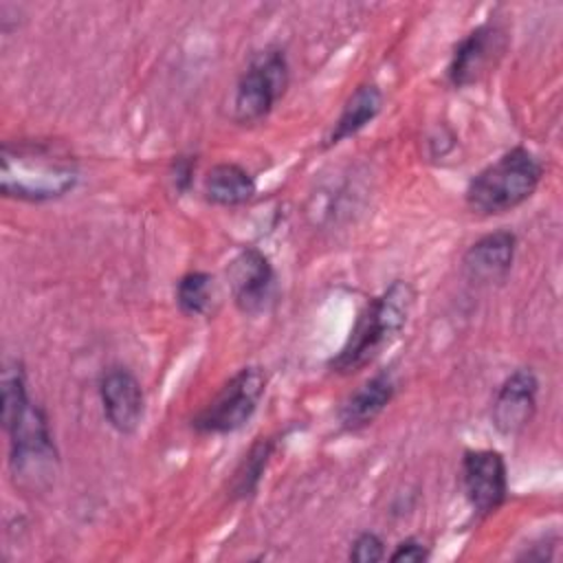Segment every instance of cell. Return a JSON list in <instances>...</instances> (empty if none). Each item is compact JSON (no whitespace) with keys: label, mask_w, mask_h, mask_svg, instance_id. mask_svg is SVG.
I'll return each instance as SVG.
<instances>
[{"label":"cell","mask_w":563,"mask_h":563,"mask_svg":"<svg viewBox=\"0 0 563 563\" xmlns=\"http://www.w3.org/2000/svg\"><path fill=\"white\" fill-rule=\"evenodd\" d=\"M79 183L75 156L59 143L20 139L0 147V191L20 202H51Z\"/></svg>","instance_id":"1"},{"label":"cell","mask_w":563,"mask_h":563,"mask_svg":"<svg viewBox=\"0 0 563 563\" xmlns=\"http://www.w3.org/2000/svg\"><path fill=\"white\" fill-rule=\"evenodd\" d=\"M413 286L407 279H394L380 295L361 308L345 343L330 356L328 369L347 376L372 363L383 347L402 332L413 310Z\"/></svg>","instance_id":"2"},{"label":"cell","mask_w":563,"mask_h":563,"mask_svg":"<svg viewBox=\"0 0 563 563\" xmlns=\"http://www.w3.org/2000/svg\"><path fill=\"white\" fill-rule=\"evenodd\" d=\"M541 176V161L528 147L515 145L468 180L464 202L477 216L508 213L537 191Z\"/></svg>","instance_id":"3"},{"label":"cell","mask_w":563,"mask_h":563,"mask_svg":"<svg viewBox=\"0 0 563 563\" xmlns=\"http://www.w3.org/2000/svg\"><path fill=\"white\" fill-rule=\"evenodd\" d=\"M4 433L9 435V473L15 488L37 493L51 486L59 455L46 411L31 402Z\"/></svg>","instance_id":"4"},{"label":"cell","mask_w":563,"mask_h":563,"mask_svg":"<svg viewBox=\"0 0 563 563\" xmlns=\"http://www.w3.org/2000/svg\"><path fill=\"white\" fill-rule=\"evenodd\" d=\"M290 84V66L284 48L264 46L255 51L240 73L233 99L231 119L240 125H251L271 114Z\"/></svg>","instance_id":"5"},{"label":"cell","mask_w":563,"mask_h":563,"mask_svg":"<svg viewBox=\"0 0 563 563\" xmlns=\"http://www.w3.org/2000/svg\"><path fill=\"white\" fill-rule=\"evenodd\" d=\"M266 391V374L257 365L238 369L218 394L191 418V429L198 435H227L242 429Z\"/></svg>","instance_id":"6"},{"label":"cell","mask_w":563,"mask_h":563,"mask_svg":"<svg viewBox=\"0 0 563 563\" xmlns=\"http://www.w3.org/2000/svg\"><path fill=\"white\" fill-rule=\"evenodd\" d=\"M508 31L497 20H486L471 29L455 46L446 66V81L453 88H466L482 81L504 57Z\"/></svg>","instance_id":"7"},{"label":"cell","mask_w":563,"mask_h":563,"mask_svg":"<svg viewBox=\"0 0 563 563\" xmlns=\"http://www.w3.org/2000/svg\"><path fill=\"white\" fill-rule=\"evenodd\" d=\"M462 490L477 517L499 510L508 497V466L497 449H466L460 464Z\"/></svg>","instance_id":"8"},{"label":"cell","mask_w":563,"mask_h":563,"mask_svg":"<svg viewBox=\"0 0 563 563\" xmlns=\"http://www.w3.org/2000/svg\"><path fill=\"white\" fill-rule=\"evenodd\" d=\"M227 282L235 308L246 317H255L273 299L275 268L262 249L244 246L231 257Z\"/></svg>","instance_id":"9"},{"label":"cell","mask_w":563,"mask_h":563,"mask_svg":"<svg viewBox=\"0 0 563 563\" xmlns=\"http://www.w3.org/2000/svg\"><path fill=\"white\" fill-rule=\"evenodd\" d=\"M99 400L106 422L117 433H136L145 416V391L132 369L110 365L99 378Z\"/></svg>","instance_id":"10"},{"label":"cell","mask_w":563,"mask_h":563,"mask_svg":"<svg viewBox=\"0 0 563 563\" xmlns=\"http://www.w3.org/2000/svg\"><path fill=\"white\" fill-rule=\"evenodd\" d=\"M539 378L530 367H519L499 385L493 407L490 422L501 435L521 433L534 418L537 411Z\"/></svg>","instance_id":"11"},{"label":"cell","mask_w":563,"mask_h":563,"mask_svg":"<svg viewBox=\"0 0 563 563\" xmlns=\"http://www.w3.org/2000/svg\"><path fill=\"white\" fill-rule=\"evenodd\" d=\"M517 253V235L510 229H497L475 240L462 255V271L468 282L493 286L506 282Z\"/></svg>","instance_id":"12"},{"label":"cell","mask_w":563,"mask_h":563,"mask_svg":"<svg viewBox=\"0 0 563 563\" xmlns=\"http://www.w3.org/2000/svg\"><path fill=\"white\" fill-rule=\"evenodd\" d=\"M396 380L389 369H380L361 383L352 394L343 398L336 409L339 427L347 433H356L369 427L394 400Z\"/></svg>","instance_id":"13"},{"label":"cell","mask_w":563,"mask_h":563,"mask_svg":"<svg viewBox=\"0 0 563 563\" xmlns=\"http://www.w3.org/2000/svg\"><path fill=\"white\" fill-rule=\"evenodd\" d=\"M383 108V90L376 84H361L345 99L341 114L336 117L332 130L323 139V147H334L345 139H352L363 128H367Z\"/></svg>","instance_id":"14"},{"label":"cell","mask_w":563,"mask_h":563,"mask_svg":"<svg viewBox=\"0 0 563 563\" xmlns=\"http://www.w3.org/2000/svg\"><path fill=\"white\" fill-rule=\"evenodd\" d=\"M255 191L253 174L238 163H216L202 178V196L216 207L246 205Z\"/></svg>","instance_id":"15"},{"label":"cell","mask_w":563,"mask_h":563,"mask_svg":"<svg viewBox=\"0 0 563 563\" xmlns=\"http://www.w3.org/2000/svg\"><path fill=\"white\" fill-rule=\"evenodd\" d=\"M275 446H277L275 435H262L249 446V451L244 453V457L238 462L235 471L231 473V479L227 486V495L231 501L249 499L257 493L262 475L275 453Z\"/></svg>","instance_id":"16"},{"label":"cell","mask_w":563,"mask_h":563,"mask_svg":"<svg viewBox=\"0 0 563 563\" xmlns=\"http://www.w3.org/2000/svg\"><path fill=\"white\" fill-rule=\"evenodd\" d=\"M176 306L187 317H207L216 301V279L207 271H189L176 282Z\"/></svg>","instance_id":"17"},{"label":"cell","mask_w":563,"mask_h":563,"mask_svg":"<svg viewBox=\"0 0 563 563\" xmlns=\"http://www.w3.org/2000/svg\"><path fill=\"white\" fill-rule=\"evenodd\" d=\"M29 387H26V372L18 358H9L2 365L0 374V422L7 429L13 420H18L24 409L31 405Z\"/></svg>","instance_id":"18"},{"label":"cell","mask_w":563,"mask_h":563,"mask_svg":"<svg viewBox=\"0 0 563 563\" xmlns=\"http://www.w3.org/2000/svg\"><path fill=\"white\" fill-rule=\"evenodd\" d=\"M385 556H387L385 541L372 530L358 532L350 543V552H347V559L352 563H378Z\"/></svg>","instance_id":"19"},{"label":"cell","mask_w":563,"mask_h":563,"mask_svg":"<svg viewBox=\"0 0 563 563\" xmlns=\"http://www.w3.org/2000/svg\"><path fill=\"white\" fill-rule=\"evenodd\" d=\"M196 167H198V156L196 154H176L167 167V180L172 189L183 196L191 189L194 178H196Z\"/></svg>","instance_id":"20"},{"label":"cell","mask_w":563,"mask_h":563,"mask_svg":"<svg viewBox=\"0 0 563 563\" xmlns=\"http://www.w3.org/2000/svg\"><path fill=\"white\" fill-rule=\"evenodd\" d=\"M431 556V548L420 537H407L396 543L394 552L389 554V561L394 563H424Z\"/></svg>","instance_id":"21"}]
</instances>
